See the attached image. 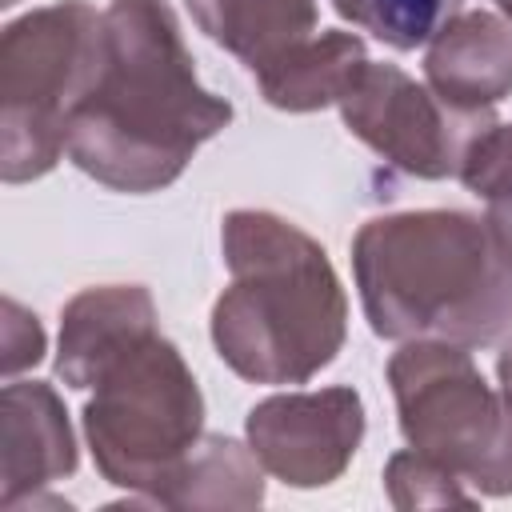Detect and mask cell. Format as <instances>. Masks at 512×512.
<instances>
[{
	"instance_id": "1",
	"label": "cell",
	"mask_w": 512,
	"mask_h": 512,
	"mask_svg": "<svg viewBox=\"0 0 512 512\" xmlns=\"http://www.w3.org/2000/svg\"><path fill=\"white\" fill-rule=\"evenodd\" d=\"M228 124L232 104L196 80L172 4L112 0L100 76L68 124V160L112 192L148 196L176 184Z\"/></svg>"
},
{
	"instance_id": "2",
	"label": "cell",
	"mask_w": 512,
	"mask_h": 512,
	"mask_svg": "<svg viewBox=\"0 0 512 512\" xmlns=\"http://www.w3.org/2000/svg\"><path fill=\"white\" fill-rule=\"evenodd\" d=\"M352 276L380 340L484 348L512 332V256L476 212L412 208L364 220Z\"/></svg>"
},
{
	"instance_id": "3",
	"label": "cell",
	"mask_w": 512,
	"mask_h": 512,
	"mask_svg": "<svg viewBox=\"0 0 512 512\" xmlns=\"http://www.w3.org/2000/svg\"><path fill=\"white\" fill-rule=\"evenodd\" d=\"M232 284L212 304L216 356L248 384H308L344 348L348 296L316 236L268 208L220 224Z\"/></svg>"
},
{
	"instance_id": "4",
	"label": "cell",
	"mask_w": 512,
	"mask_h": 512,
	"mask_svg": "<svg viewBox=\"0 0 512 512\" xmlns=\"http://www.w3.org/2000/svg\"><path fill=\"white\" fill-rule=\"evenodd\" d=\"M80 424L96 472L152 508L156 492L204 436V396L184 352L148 328L92 372Z\"/></svg>"
},
{
	"instance_id": "5",
	"label": "cell",
	"mask_w": 512,
	"mask_h": 512,
	"mask_svg": "<svg viewBox=\"0 0 512 512\" xmlns=\"http://www.w3.org/2000/svg\"><path fill=\"white\" fill-rule=\"evenodd\" d=\"M104 60V12L56 0L0 32V176L28 184L68 156V124Z\"/></svg>"
},
{
	"instance_id": "6",
	"label": "cell",
	"mask_w": 512,
	"mask_h": 512,
	"mask_svg": "<svg viewBox=\"0 0 512 512\" xmlns=\"http://www.w3.org/2000/svg\"><path fill=\"white\" fill-rule=\"evenodd\" d=\"M384 376L408 448L452 468L484 496H512V412L468 348L404 340Z\"/></svg>"
},
{
	"instance_id": "7",
	"label": "cell",
	"mask_w": 512,
	"mask_h": 512,
	"mask_svg": "<svg viewBox=\"0 0 512 512\" xmlns=\"http://www.w3.org/2000/svg\"><path fill=\"white\" fill-rule=\"evenodd\" d=\"M344 128L384 164L416 180L460 176V164L496 112L456 108L396 64L364 60L336 100Z\"/></svg>"
},
{
	"instance_id": "8",
	"label": "cell",
	"mask_w": 512,
	"mask_h": 512,
	"mask_svg": "<svg viewBox=\"0 0 512 512\" xmlns=\"http://www.w3.org/2000/svg\"><path fill=\"white\" fill-rule=\"evenodd\" d=\"M244 440L288 488H324L340 480L364 440V400L348 384L288 388L256 400L244 416Z\"/></svg>"
},
{
	"instance_id": "9",
	"label": "cell",
	"mask_w": 512,
	"mask_h": 512,
	"mask_svg": "<svg viewBox=\"0 0 512 512\" xmlns=\"http://www.w3.org/2000/svg\"><path fill=\"white\" fill-rule=\"evenodd\" d=\"M0 504L20 508L76 472L80 452L60 392L44 380H8L0 392Z\"/></svg>"
},
{
	"instance_id": "10",
	"label": "cell",
	"mask_w": 512,
	"mask_h": 512,
	"mask_svg": "<svg viewBox=\"0 0 512 512\" xmlns=\"http://www.w3.org/2000/svg\"><path fill=\"white\" fill-rule=\"evenodd\" d=\"M424 84L456 108H496L512 96V20L488 8L448 16L428 40Z\"/></svg>"
},
{
	"instance_id": "11",
	"label": "cell",
	"mask_w": 512,
	"mask_h": 512,
	"mask_svg": "<svg viewBox=\"0 0 512 512\" xmlns=\"http://www.w3.org/2000/svg\"><path fill=\"white\" fill-rule=\"evenodd\" d=\"M148 328H156V304L144 284H100L76 292L60 308L56 376L84 392L100 360Z\"/></svg>"
},
{
	"instance_id": "12",
	"label": "cell",
	"mask_w": 512,
	"mask_h": 512,
	"mask_svg": "<svg viewBox=\"0 0 512 512\" xmlns=\"http://www.w3.org/2000/svg\"><path fill=\"white\" fill-rule=\"evenodd\" d=\"M196 28L232 52L252 76L280 60L288 48L316 36V0H184Z\"/></svg>"
},
{
	"instance_id": "13",
	"label": "cell",
	"mask_w": 512,
	"mask_h": 512,
	"mask_svg": "<svg viewBox=\"0 0 512 512\" xmlns=\"http://www.w3.org/2000/svg\"><path fill=\"white\" fill-rule=\"evenodd\" d=\"M368 60V48L356 32L328 28L288 48L280 60L260 68L252 80L260 96L280 112H320L340 100L352 72Z\"/></svg>"
},
{
	"instance_id": "14",
	"label": "cell",
	"mask_w": 512,
	"mask_h": 512,
	"mask_svg": "<svg viewBox=\"0 0 512 512\" xmlns=\"http://www.w3.org/2000/svg\"><path fill=\"white\" fill-rule=\"evenodd\" d=\"M264 464L232 436L204 432L184 464L156 492L152 508H260Z\"/></svg>"
},
{
	"instance_id": "15",
	"label": "cell",
	"mask_w": 512,
	"mask_h": 512,
	"mask_svg": "<svg viewBox=\"0 0 512 512\" xmlns=\"http://www.w3.org/2000/svg\"><path fill=\"white\" fill-rule=\"evenodd\" d=\"M340 20L376 36L396 52L424 48L448 16L460 12V0H332Z\"/></svg>"
},
{
	"instance_id": "16",
	"label": "cell",
	"mask_w": 512,
	"mask_h": 512,
	"mask_svg": "<svg viewBox=\"0 0 512 512\" xmlns=\"http://www.w3.org/2000/svg\"><path fill=\"white\" fill-rule=\"evenodd\" d=\"M460 184L484 200V220L512 256V120L480 132L460 164Z\"/></svg>"
},
{
	"instance_id": "17",
	"label": "cell",
	"mask_w": 512,
	"mask_h": 512,
	"mask_svg": "<svg viewBox=\"0 0 512 512\" xmlns=\"http://www.w3.org/2000/svg\"><path fill=\"white\" fill-rule=\"evenodd\" d=\"M384 488H388V500L404 512L412 508H444V504H476L472 492H464V480L436 464L432 456L416 452V448H404V452H392L388 464H384Z\"/></svg>"
},
{
	"instance_id": "18",
	"label": "cell",
	"mask_w": 512,
	"mask_h": 512,
	"mask_svg": "<svg viewBox=\"0 0 512 512\" xmlns=\"http://www.w3.org/2000/svg\"><path fill=\"white\" fill-rule=\"evenodd\" d=\"M40 356H44V328L36 312H28L8 296L4 300V376L12 380L16 372L32 368Z\"/></svg>"
},
{
	"instance_id": "19",
	"label": "cell",
	"mask_w": 512,
	"mask_h": 512,
	"mask_svg": "<svg viewBox=\"0 0 512 512\" xmlns=\"http://www.w3.org/2000/svg\"><path fill=\"white\" fill-rule=\"evenodd\" d=\"M496 380H500L504 408L512 412V340H504V344H500V352H496Z\"/></svg>"
},
{
	"instance_id": "20",
	"label": "cell",
	"mask_w": 512,
	"mask_h": 512,
	"mask_svg": "<svg viewBox=\"0 0 512 512\" xmlns=\"http://www.w3.org/2000/svg\"><path fill=\"white\" fill-rule=\"evenodd\" d=\"M496 4H500V12H504V16L512 20V0H496Z\"/></svg>"
},
{
	"instance_id": "21",
	"label": "cell",
	"mask_w": 512,
	"mask_h": 512,
	"mask_svg": "<svg viewBox=\"0 0 512 512\" xmlns=\"http://www.w3.org/2000/svg\"><path fill=\"white\" fill-rule=\"evenodd\" d=\"M0 4H4V8H12V4H20V0H0Z\"/></svg>"
}]
</instances>
